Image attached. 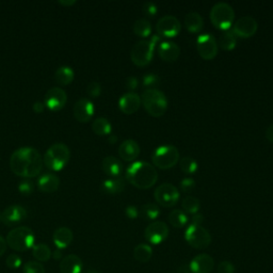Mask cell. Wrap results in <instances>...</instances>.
Segmentation results:
<instances>
[{"label": "cell", "mask_w": 273, "mask_h": 273, "mask_svg": "<svg viewBox=\"0 0 273 273\" xmlns=\"http://www.w3.org/2000/svg\"><path fill=\"white\" fill-rule=\"evenodd\" d=\"M10 167L13 173L18 176L32 178L41 173L43 157L40 152L34 148H20L11 155Z\"/></svg>", "instance_id": "1"}, {"label": "cell", "mask_w": 273, "mask_h": 273, "mask_svg": "<svg viewBox=\"0 0 273 273\" xmlns=\"http://www.w3.org/2000/svg\"><path fill=\"white\" fill-rule=\"evenodd\" d=\"M125 179L136 188L146 190L157 183L158 172L146 161H136L127 169Z\"/></svg>", "instance_id": "2"}, {"label": "cell", "mask_w": 273, "mask_h": 273, "mask_svg": "<svg viewBox=\"0 0 273 273\" xmlns=\"http://www.w3.org/2000/svg\"><path fill=\"white\" fill-rule=\"evenodd\" d=\"M160 40L161 37L159 35H153L150 40H141L137 42L131 51V59L135 66L139 68L149 66L153 60L155 48Z\"/></svg>", "instance_id": "3"}, {"label": "cell", "mask_w": 273, "mask_h": 273, "mask_svg": "<svg viewBox=\"0 0 273 273\" xmlns=\"http://www.w3.org/2000/svg\"><path fill=\"white\" fill-rule=\"evenodd\" d=\"M71 158V151L62 142L54 143L43 156V163L51 171H60Z\"/></svg>", "instance_id": "4"}, {"label": "cell", "mask_w": 273, "mask_h": 273, "mask_svg": "<svg viewBox=\"0 0 273 273\" xmlns=\"http://www.w3.org/2000/svg\"><path fill=\"white\" fill-rule=\"evenodd\" d=\"M141 103L146 112L154 116L160 118L167 109V99L163 92L158 89H148L141 96Z\"/></svg>", "instance_id": "5"}, {"label": "cell", "mask_w": 273, "mask_h": 273, "mask_svg": "<svg viewBox=\"0 0 273 273\" xmlns=\"http://www.w3.org/2000/svg\"><path fill=\"white\" fill-rule=\"evenodd\" d=\"M6 241L12 250L16 252H25L33 248L35 236L30 227L18 226L8 233Z\"/></svg>", "instance_id": "6"}, {"label": "cell", "mask_w": 273, "mask_h": 273, "mask_svg": "<svg viewBox=\"0 0 273 273\" xmlns=\"http://www.w3.org/2000/svg\"><path fill=\"white\" fill-rule=\"evenodd\" d=\"M212 24L219 30L227 31L235 20V11L226 3H218L211 10Z\"/></svg>", "instance_id": "7"}, {"label": "cell", "mask_w": 273, "mask_h": 273, "mask_svg": "<svg viewBox=\"0 0 273 273\" xmlns=\"http://www.w3.org/2000/svg\"><path fill=\"white\" fill-rule=\"evenodd\" d=\"M152 161L160 170H169L179 161V152L173 145H161L153 153Z\"/></svg>", "instance_id": "8"}, {"label": "cell", "mask_w": 273, "mask_h": 273, "mask_svg": "<svg viewBox=\"0 0 273 273\" xmlns=\"http://www.w3.org/2000/svg\"><path fill=\"white\" fill-rule=\"evenodd\" d=\"M187 243L194 249L205 250L212 243V235L202 225H190L185 232Z\"/></svg>", "instance_id": "9"}, {"label": "cell", "mask_w": 273, "mask_h": 273, "mask_svg": "<svg viewBox=\"0 0 273 273\" xmlns=\"http://www.w3.org/2000/svg\"><path fill=\"white\" fill-rule=\"evenodd\" d=\"M154 198L159 206L170 208L177 204L179 200V191L172 184H162L156 188Z\"/></svg>", "instance_id": "10"}, {"label": "cell", "mask_w": 273, "mask_h": 273, "mask_svg": "<svg viewBox=\"0 0 273 273\" xmlns=\"http://www.w3.org/2000/svg\"><path fill=\"white\" fill-rule=\"evenodd\" d=\"M197 49L202 59L214 60L218 55L217 38L211 33L201 34L197 40Z\"/></svg>", "instance_id": "11"}, {"label": "cell", "mask_w": 273, "mask_h": 273, "mask_svg": "<svg viewBox=\"0 0 273 273\" xmlns=\"http://www.w3.org/2000/svg\"><path fill=\"white\" fill-rule=\"evenodd\" d=\"M181 24L177 17L173 15H165L161 17L156 25V31L159 36L173 38L180 33Z\"/></svg>", "instance_id": "12"}, {"label": "cell", "mask_w": 273, "mask_h": 273, "mask_svg": "<svg viewBox=\"0 0 273 273\" xmlns=\"http://www.w3.org/2000/svg\"><path fill=\"white\" fill-rule=\"evenodd\" d=\"M258 29V24L256 19L252 16H243L240 17L233 25L232 32L235 34L236 37L240 38H249L255 35Z\"/></svg>", "instance_id": "13"}, {"label": "cell", "mask_w": 273, "mask_h": 273, "mask_svg": "<svg viewBox=\"0 0 273 273\" xmlns=\"http://www.w3.org/2000/svg\"><path fill=\"white\" fill-rule=\"evenodd\" d=\"M145 239L152 244H160L169 236V227L162 221H154L150 223L144 232Z\"/></svg>", "instance_id": "14"}, {"label": "cell", "mask_w": 273, "mask_h": 273, "mask_svg": "<svg viewBox=\"0 0 273 273\" xmlns=\"http://www.w3.org/2000/svg\"><path fill=\"white\" fill-rule=\"evenodd\" d=\"M68 101V94L60 87H54L50 88L44 98V103L47 106L48 109L53 111H59L61 110Z\"/></svg>", "instance_id": "15"}, {"label": "cell", "mask_w": 273, "mask_h": 273, "mask_svg": "<svg viewBox=\"0 0 273 273\" xmlns=\"http://www.w3.org/2000/svg\"><path fill=\"white\" fill-rule=\"evenodd\" d=\"M27 218V211L20 205H11L2 213V222L7 226H14Z\"/></svg>", "instance_id": "16"}, {"label": "cell", "mask_w": 273, "mask_h": 273, "mask_svg": "<svg viewBox=\"0 0 273 273\" xmlns=\"http://www.w3.org/2000/svg\"><path fill=\"white\" fill-rule=\"evenodd\" d=\"M95 107L93 105V102L91 101L89 98L82 97L80 99H78L73 108V113L75 119L79 122L86 123L89 122L92 116L94 115Z\"/></svg>", "instance_id": "17"}, {"label": "cell", "mask_w": 273, "mask_h": 273, "mask_svg": "<svg viewBox=\"0 0 273 273\" xmlns=\"http://www.w3.org/2000/svg\"><path fill=\"white\" fill-rule=\"evenodd\" d=\"M189 268L192 273H211L215 268V261L209 254H199L192 259Z\"/></svg>", "instance_id": "18"}, {"label": "cell", "mask_w": 273, "mask_h": 273, "mask_svg": "<svg viewBox=\"0 0 273 273\" xmlns=\"http://www.w3.org/2000/svg\"><path fill=\"white\" fill-rule=\"evenodd\" d=\"M158 56L165 62H175L180 56L179 46L172 41H162L159 43Z\"/></svg>", "instance_id": "19"}, {"label": "cell", "mask_w": 273, "mask_h": 273, "mask_svg": "<svg viewBox=\"0 0 273 273\" xmlns=\"http://www.w3.org/2000/svg\"><path fill=\"white\" fill-rule=\"evenodd\" d=\"M141 106V97L134 92H128L124 94L119 100V107L125 114L136 113Z\"/></svg>", "instance_id": "20"}, {"label": "cell", "mask_w": 273, "mask_h": 273, "mask_svg": "<svg viewBox=\"0 0 273 273\" xmlns=\"http://www.w3.org/2000/svg\"><path fill=\"white\" fill-rule=\"evenodd\" d=\"M139 154H140V145L138 144L137 141L133 139H128L121 143V145L119 148V155L124 161L131 162L136 160L138 158Z\"/></svg>", "instance_id": "21"}, {"label": "cell", "mask_w": 273, "mask_h": 273, "mask_svg": "<svg viewBox=\"0 0 273 273\" xmlns=\"http://www.w3.org/2000/svg\"><path fill=\"white\" fill-rule=\"evenodd\" d=\"M59 268L61 273H81L83 263L79 256L71 254L61 259Z\"/></svg>", "instance_id": "22"}, {"label": "cell", "mask_w": 273, "mask_h": 273, "mask_svg": "<svg viewBox=\"0 0 273 273\" xmlns=\"http://www.w3.org/2000/svg\"><path fill=\"white\" fill-rule=\"evenodd\" d=\"M73 239H74V234L72 229L66 226L57 228L53 235L54 243L57 246V249L59 250H63V249L68 248V246L72 243Z\"/></svg>", "instance_id": "23"}, {"label": "cell", "mask_w": 273, "mask_h": 273, "mask_svg": "<svg viewBox=\"0 0 273 273\" xmlns=\"http://www.w3.org/2000/svg\"><path fill=\"white\" fill-rule=\"evenodd\" d=\"M101 169L110 177L121 176L123 171V164L120 159L114 156H107L101 161Z\"/></svg>", "instance_id": "24"}, {"label": "cell", "mask_w": 273, "mask_h": 273, "mask_svg": "<svg viewBox=\"0 0 273 273\" xmlns=\"http://www.w3.org/2000/svg\"><path fill=\"white\" fill-rule=\"evenodd\" d=\"M60 186V178L53 173H45L37 179V188L46 193L55 192Z\"/></svg>", "instance_id": "25"}, {"label": "cell", "mask_w": 273, "mask_h": 273, "mask_svg": "<svg viewBox=\"0 0 273 273\" xmlns=\"http://www.w3.org/2000/svg\"><path fill=\"white\" fill-rule=\"evenodd\" d=\"M126 180L125 178L118 176V177H110L102 181L100 186L101 191L108 194H118L125 190Z\"/></svg>", "instance_id": "26"}, {"label": "cell", "mask_w": 273, "mask_h": 273, "mask_svg": "<svg viewBox=\"0 0 273 273\" xmlns=\"http://www.w3.org/2000/svg\"><path fill=\"white\" fill-rule=\"evenodd\" d=\"M185 28L191 33H199L204 26L203 17L197 12H190L186 15L184 20Z\"/></svg>", "instance_id": "27"}, {"label": "cell", "mask_w": 273, "mask_h": 273, "mask_svg": "<svg viewBox=\"0 0 273 273\" xmlns=\"http://www.w3.org/2000/svg\"><path fill=\"white\" fill-rule=\"evenodd\" d=\"M75 72L74 70L69 66H63L57 69L55 73V79L58 85L67 86L71 83L74 80Z\"/></svg>", "instance_id": "28"}, {"label": "cell", "mask_w": 273, "mask_h": 273, "mask_svg": "<svg viewBox=\"0 0 273 273\" xmlns=\"http://www.w3.org/2000/svg\"><path fill=\"white\" fill-rule=\"evenodd\" d=\"M218 46H220L221 49L230 51L237 45V37L235 36L232 31H223L218 38Z\"/></svg>", "instance_id": "29"}, {"label": "cell", "mask_w": 273, "mask_h": 273, "mask_svg": "<svg viewBox=\"0 0 273 273\" xmlns=\"http://www.w3.org/2000/svg\"><path fill=\"white\" fill-rule=\"evenodd\" d=\"M134 258L139 263H148L153 256V249L150 244L140 243L134 249Z\"/></svg>", "instance_id": "30"}, {"label": "cell", "mask_w": 273, "mask_h": 273, "mask_svg": "<svg viewBox=\"0 0 273 273\" xmlns=\"http://www.w3.org/2000/svg\"><path fill=\"white\" fill-rule=\"evenodd\" d=\"M32 255L36 259V262L45 263L48 262L51 257V250L45 243H37L33 245Z\"/></svg>", "instance_id": "31"}, {"label": "cell", "mask_w": 273, "mask_h": 273, "mask_svg": "<svg viewBox=\"0 0 273 273\" xmlns=\"http://www.w3.org/2000/svg\"><path fill=\"white\" fill-rule=\"evenodd\" d=\"M133 31L137 36L149 37L152 34V25L146 18H139L133 26Z\"/></svg>", "instance_id": "32"}, {"label": "cell", "mask_w": 273, "mask_h": 273, "mask_svg": "<svg viewBox=\"0 0 273 273\" xmlns=\"http://www.w3.org/2000/svg\"><path fill=\"white\" fill-rule=\"evenodd\" d=\"M169 222H170V224L173 227L183 228L188 223L187 214L184 211H180V209L172 211L170 215H169Z\"/></svg>", "instance_id": "33"}, {"label": "cell", "mask_w": 273, "mask_h": 273, "mask_svg": "<svg viewBox=\"0 0 273 273\" xmlns=\"http://www.w3.org/2000/svg\"><path fill=\"white\" fill-rule=\"evenodd\" d=\"M92 129L97 136H109L112 131V126L108 119L97 118L92 124Z\"/></svg>", "instance_id": "34"}, {"label": "cell", "mask_w": 273, "mask_h": 273, "mask_svg": "<svg viewBox=\"0 0 273 273\" xmlns=\"http://www.w3.org/2000/svg\"><path fill=\"white\" fill-rule=\"evenodd\" d=\"M141 217L146 221H155L160 216V209L157 205L155 204H145L141 207L140 211Z\"/></svg>", "instance_id": "35"}, {"label": "cell", "mask_w": 273, "mask_h": 273, "mask_svg": "<svg viewBox=\"0 0 273 273\" xmlns=\"http://www.w3.org/2000/svg\"><path fill=\"white\" fill-rule=\"evenodd\" d=\"M181 207H183V209L186 214H190L193 216V215H196L199 213L200 207H201V202L196 197L188 196L183 200Z\"/></svg>", "instance_id": "36"}, {"label": "cell", "mask_w": 273, "mask_h": 273, "mask_svg": "<svg viewBox=\"0 0 273 273\" xmlns=\"http://www.w3.org/2000/svg\"><path fill=\"white\" fill-rule=\"evenodd\" d=\"M179 165H180L181 171H183L185 174H188V175H192V174L196 173L198 170V167H199L197 160L190 157V156H187V157L181 158Z\"/></svg>", "instance_id": "37"}, {"label": "cell", "mask_w": 273, "mask_h": 273, "mask_svg": "<svg viewBox=\"0 0 273 273\" xmlns=\"http://www.w3.org/2000/svg\"><path fill=\"white\" fill-rule=\"evenodd\" d=\"M23 273H45V268L40 262L30 261L24 266Z\"/></svg>", "instance_id": "38"}, {"label": "cell", "mask_w": 273, "mask_h": 273, "mask_svg": "<svg viewBox=\"0 0 273 273\" xmlns=\"http://www.w3.org/2000/svg\"><path fill=\"white\" fill-rule=\"evenodd\" d=\"M143 86L149 88V89H154L153 87L158 86L160 82L159 79V76L158 75H155V74H146L143 76V79H142Z\"/></svg>", "instance_id": "39"}, {"label": "cell", "mask_w": 273, "mask_h": 273, "mask_svg": "<svg viewBox=\"0 0 273 273\" xmlns=\"http://www.w3.org/2000/svg\"><path fill=\"white\" fill-rule=\"evenodd\" d=\"M6 265L11 270L18 269L22 266V258L17 254H10L6 259Z\"/></svg>", "instance_id": "40"}, {"label": "cell", "mask_w": 273, "mask_h": 273, "mask_svg": "<svg viewBox=\"0 0 273 273\" xmlns=\"http://www.w3.org/2000/svg\"><path fill=\"white\" fill-rule=\"evenodd\" d=\"M34 187H33V183L30 180V179H23L22 181H19V184H18V190L20 193L23 194H26V196H27V194H30L32 193Z\"/></svg>", "instance_id": "41"}, {"label": "cell", "mask_w": 273, "mask_h": 273, "mask_svg": "<svg viewBox=\"0 0 273 273\" xmlns=\"http://www.w3.org/2000/svg\"><path fill=\"white\" fill-rule=\"evenodd\" d=\"M142 11L144 13V15L148 17H154L158 13V7L154 3L146 2L142 7Z\"/></svg>", "instance_id": "42"}, {"label": "cell", "mask_w": 273, "mask_h": 273, "mask_svg": "<svg viewBox=\"0 0 273 273\" xmlns=\"http://www.w3.org/2000/svg\"><path fill=\"white\" fill-rule=\"evenodd\" d=\"M87 93L91 97H98L101 93V86L97 81H92L90 82L87 87Z\"/></svg>", "instance_id": "43"}, {"label": "cell", "mask_w": 273, "mask_h": 273, "mask_svg": "<svg viewBox=\"0 0 273 273\" xmlns=\"http://www.w3.org/2000/svg\"><path fill=\"white\" fill-rule=\"evenodd\" d=\"M196 186H197L196 181H194L193 178H190V177H186L180 181V188L186 193L192 192L194 189H196Z\"/></svg>", "instance_id": "44"}, {"label": "cell", "mask_w": 273, "mask_h": 273, "mask_svg": "<svg viewBox=\"0 0 273 273\" xmlns=\"http://www.w3.org/2000/svg\"><path fill=\"white\" fill-rule=\"evenodd\" d=\"M235 266L228 261H223L218 265V273H235Z\"/></svg>", "instance_id": "45"}, {"label": "cell", "mask_w": 273, "mask_h": 273, "mask_svg": "<svg viewBox=\"0 0 273 273\" xmlns=\"http://www.w3.org/2000/svg\"><path fill=\"white\" fill-rule=\"evenodd\" d=\"M125 86L129 91H134L138 88L139 86V80L136 76H129L126 78L125 80Z\"/></svg>", "instance_id": "46"}, {"label": "cell", "mask_w": 273, "mask_h": 273, "mask_svg": "<svg viewBox=\"0 0 273 273\" xmlns=\"http://www.w3.org/2000/svg\"><path fill=\"white\" fill-rule=\"evenodd\" d=\"M125 215L127 216V218L129 219H137L139 216V211L138 208L134 205H129L125 208Z\"/></svg>", "instance_id": "47"}, {"label": "cell", "mask_w": 273, "mask_h": 273, "mask_svg": "<svg viewBox=\"0 0 273 273\" xmlns=\"http://www.w3.org/2000/svg\"><path fill=\"white\" fill-rule=\"evenodd\" d=\"M203 221H204V217L201 215V214H196V215H193L192 216V219H191V224L192 225H202L203 223Z\"/></svg>", "instance_id": "48"}, {"label": "cell", "mask_w": 273, "mask_h": 273, "mask_svg": "<svg viewBox=\"0 0 273 273\" xmlns=\"http://www.w3.org/2000/svg\"><path fill=\"white\" fill-rule=\"evenodd\" d=\"M44 106H45V103L42 102V101H35L33 103V106H32V109L34 112L36 113H41L44 111Z\"/></svg>", "instance_id": "49"}, {"label": "cell", "mask_w": 273, "mask_h": 273, "mask_svg": "<svg viewBox=\"0 0 273 273\" xmlns=\"http://www.w3.org/2000/svg\"><path fill=\"white\" fill-rule=\"evenodd\" d=\"M7 248H8V244H7L6 239L0 236V257H2L6 253Z\"/></svg>", "instance_id": "50"}, {"label": "cell", "mask_w": 273, "mask_h": 273, "mask_svg": "<svg viewBox=\"0 0 273 273\" xmlns=\"http://www.w3.org/2000/svg\"><path fill=\"white\" fill-rule=\"evenodd\" d=\"M266 138L269 142L273 143V124H271L266 131Z\"/></svg>", "instance_id": "51"}, {"label": "cell", "mask_w": 273, "mask_h": 273, "mask_svg": "<svg viewBox=\"0 0 273 273\" xmlns=\"http://www.w3.org/2000/svg\"><path fill=\"white\" fill-rule=\"evenodd\" d=\"M51 256H53L56 261H60V259H62V252H61V250L57 249L53 254H51Z\"/></svg>", "instance_id": "52"}, {"label": "cell", "mask_w": 273, "mask_h": 273, "mask_svg": "<svg viewBox=\"0 0 273 273\" xmlns=\"http://www.w3.org/2000/svg\"><path fill=\"white\" fill-rule=\"evenodd\" d=\"M59 4L63 5V6H72L74 4H76L75 0H59Z\"/></svg>", "instance_id": "53"}, {"label": "cell", "mask_w": 273, "mask_h": 273, "mask_svg": "<svg viewBox=\"0 0 273 273\" xmlns=\"http://www.w3.org/2000/svg\"><path fill=\"white\" fill-rule=\"evenodd\" d=\"M116 141H118V137H116L115 135H109V137H108L109 143H111V144H114Z\"/></svg>", "instance_id": "54"}, {"label": "cell", "mask_w": 273, "mask_h": 273, "mask_svg": "<svg viewBox=\"0 0 273 273\" xmlns=\"http://www.w3.org/2000/svg\"><path fill=\"white\" fill-rule=\"evenodd\" d=\"M85 273H100V272H99V271H97V270H94V269H90V270L86 271Z\"/></svg>", "instance_id": "55"}, {"label": "cell", "mask_w": 273, "mask_h": 273, "mask_svg": "<svg viewBox=\"0 0 273 273\" xmlns=\"http://www.w3.org/2000/svg\"><path fill=\"white\" fill-rule=\"evenodd\" d=\"M0 221H2V213H0Z\"/></svg>", "instance_id": "56"}]
</instances>
